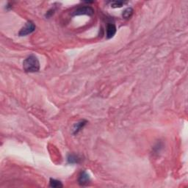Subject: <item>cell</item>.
I'll return each instance as SVG.
<instances>
[{
	"instance_id": "obj_1",
	"label": "cell",
	"mask_w": 188,
	"mask_h": 188,
	"mask_svg": "<svg viewBox=\"0 0 188 188\" xmlns=\"http://www.w3.org/2000/svg\"><path fill=\"white\" fill-rule=\"evenodd\" d=\"M23 68L27 72H37L40 69V63L38 58L34 55H30L23 62Z\"/></svg>"
},
{
	"instance_id": "obj_2",
	"label": "cell",
	"mask_w": 188,
	"mask_h": 188,
	"mask_svg": "<svg viewBox=\"0 0 188 188\" xmlns=\"http://www.w3.org/2000/svg\"><path fill=\"white\" fill-rule=\"evenodd\" d=\"M35 26L34 25V23L32 21H29L26 23V25H25V27L20 30L19 35L20 36H25L27 35L32 33L35 31Z\"/></svg>"
},
{
	"instance_id": "obj_3",
	"label": "cell",
	"mask_w": 188,
	"mask_h": 188,
	"mask_svg": "<svg viewBox=\"0 0 188 188\" xmlns=\"http://www.w3.org/2000/svg\"><path fill=\"white\" fill-rule=\"evenodd\" d=\"M94 13V10L93 8L90 6H85L76 9L73 13V15H92Z\"/></svg>"
},
{
	"instance_id": "obj_4",
	"label": "cell",
	"mask_w": 188,
	"mask_h": 188,
	"mask_svg": "<svg viewBox=\"0 0 188 188\" xmlns=\"http://www.w3.org/2000/svg\"><path fill=\"white\" fill-rule=\"evenodd\" d=\"M90 182V177L89 175L86 173L85 171L82 172L79 175V183L80 185L85 186V185L88 184Z\"/></svg>"
},
{
	"instance_id": "obj_5",
	"label": "cell",
	"mask_w": 188,
	"mask_h": 188,
	"mask_svg": "<svg viewBox=\"0 0 188 188\" xmlns=\"http://www.w3.org/2000/svg\"><path fill=\"white\" fill-rule=\"evenodd\" d=\"M116 32V27L113 24H108L107 27V38H111L114 36Z\"/></svg>"
},
{
	"instance_id": "obj_6",
	"label": "cell",
	"mask_w": 188,
	"mask_h": 188,
	"mask_svg": "<svg viewBox=\"0 0 188 188\" xmlns=\"http://www.w3.org/2000/svg\"><path fill=\"white\" fill-rule=\"evenodd\" d=\"M81 159L78 156L74 154H69L68 156V162L69 163H79Z\"/></svg>"
},
{
	"instance_id": "obj_7",
	"label": "cell",
	"mask_w": 188,
	"mask_h": 188,
	"mask_svg": "<svg viewBox=\"0 0 188 188\" xmlns=\"http://www.w3.org/2000/svg\"><path fill=\"white\" fill-rule=\"evenodd\" d=\"M85 123H86V121H80L79 122V123H76V124L75 125L74 128V133L77 134L78 132H79V131L83 128V126H85Z\"/></svg>"
},
{
	"instance_id": "obj_8",
	"label": "cell",
	"mask_w": 188,
	"mask_h": 188,
	"mask_svg": "<svg viewBox=\"0 0 188 188\" xmlns=\"http://www.w3.org/2000/svg\"><path fill=\"white\" fill-rule=\"evenodd\" d=\"M49 183H50L49 185H50V187H62V183H61V182L56 180V179H51Z\"/></svg>"
},
{
	"instance_id": "obj_9",
	"label": "cell",
	"mask_w": 188,
	"mask_h": 188,
	"mask_svg": "<svg viewBox=\"0 0 188 188\" xmlns=\"http://www.w3.org/2000/svg\"><path fill=\"white\" fill-rule=\"evenodd\" d=\"M133 14V10L131 8H127V9L125 10L123 13V17L126 19H128V18H130L131 16Z\"/></svg>"
},
{
	"instance_id": "obj_10",
	"label": "cell",
	"mask_w": 188,
	"mask_h": 188,
	"mask_svg": "<svg viewBox=\"0 0 188 188\" xmlns=\"http://www.w3.org/2000/svg\"><path fill=\"white\" fill-rule=\"evenodd\" d=\"M126 2H122V1H114L111 2V6L112 8H121L123 6L124 4H126Z\"/></svg>"
}]
</instances>
